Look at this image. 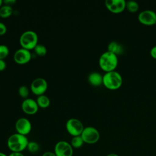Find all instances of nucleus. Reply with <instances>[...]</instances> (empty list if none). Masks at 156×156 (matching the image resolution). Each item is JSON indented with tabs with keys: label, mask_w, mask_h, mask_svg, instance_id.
Returning a JSON list of instances; mask_svg holds the SVG:
<instances>
[{
	"label": "nucleus",
	"mask_w": 156,
	"mask_h": 156,
	"mask_svg": "<svg viewBox=\"0 0 156 156\" xmlns=\"http://www.w3.org/2000/svg\"><path fill=\"white\" fill-rule=\"evenodd\" d=\"M29 141L26 136L16 133L7 140V146L12 152H21L27 148Z\"/></svg>",
	"instance_id": "1"
},
{
	"label": "nucleus",
	"mask_w": 156,
	"mask_h": 156,
	"mask_svg": "<svg viewBox=\"0 0 156 156\" xmlns=\"http://www.w3.org/2000/svg\"><path fill=\"white\" fill-rule=\"evenodd\" d=\"M118 63L117 55L108 51L102 53L99 59V64L101 68L105 72L115 70Z\"/></svg>",
	"instance_id": "2"
},
{
	"label": "nucleus",
	"mask_w": 156,
	"mask_h": 156,
	"mask_svg": "<svg viewBox=\"0 0 156 156\" xmlns=\"http://www.w3.org/2000/svg\"><path fill=\"white\" fill-rule=\"evenodd\" d=\"M122 83V76L115 70L106 72L103 76V84L110 90L118 89L121 86Z\"/></svg>",
	"instance_id": "3"
},
{
	"label": "nucleus",
	"mask_w": 156,
	"mask_h": 156,
	"mask_svg": "<svg viewBox=\"0 0 156 156\" xmlns=\"http://www.w3.org/2000/svg\"><path fill=\"white\" fill-rule=\"evenodd\" d=\"M19 41L21 48L30 51L38 44V37L35 32L28 30L21 35Z\"/></svg>",
	"instance_id": "4"
},
{
	"label": "nucleus",
	"mask_w": 156,
	"mask_h": 156,
	"mask_svg": "<svg viewBox=\"0 0 156 156\" xmlns=\"http://www.w3.org/2000/svg\"><path fill=\"white\" fill-rule=\"evenodd\" d=\"M80 136L84 143L87 144H94L99 141L100 138V134L98 129L92 126L84 127Z\"/></svg>",
	"instance_id": "5"
},
{
	"label": "nucleus",
	"mask_w": 156,
	"mask_h": 156,
	"mask_svg": "<svg viewBox=\"0 0 156 156\" xmlns=\"http://www.w3.org/2000/svg\"><path fill=\"white\" fill-rule=\"evenodd\" d=\"M66 129L68 133L73 136L80 135L83 129L82 122L76 118H70L66 122Z\"/></svg>",
	"instance_id": "6"
},
{
	"label": "nucleus",
	"mask_w": 156,
	"mask_h": 156,
	"mask_svg": "<svg viewBox=\"0 0 156 156\" xmlns=\"http://www.w3.org/2000/svg\"><path fill=\"white\" fill-rule=\"evenodd\" d=\"M48 82L44 78L38 77L32 82L30 90L33 94L38 96L44 94L48 89Z\"/></svg>",
	"instance_id": "7"
},
{
	"label": "nucleus",
	"mask_w": 156,
	"mask_h": 156,
	"mask_svg": "<svg viewBox=\"0 0 156 156\" xmlns=\"http://www.w3.org/2000/svg\"><path fill=\"white\" fill-rule=\"evenodd\" d=\"M54 152L56 156H73V148L68 142L60 141L55 145Z\"/></svg>",
	"instance_id": "8"
},
{
	"label": "nucleus",
	"mask_w": 156,
	"mask_h": 156,
	"mask_svg": "<svg viewBox=\"0 0 156 156\" xmlns=\"http://www.w3.org/2000/svg\"><path fill=\"white\" fill-rule=\"evenodd\" d=\"M32 55L30 51L23 48L15 51L13 55V59L16 63L18 65H25L30 62Z\"/></svg>",
	"instance_id": "9"
},
{
	"label": "nucleus",
	"mask_w": 156,
	"mask_h": 156,
	"mask_svg": "<svg viewBox=\"0 0 156 156\" xmlns=\"http://www.w3.org/2000/svg\"><path fill=\"white\" fill-rule=\"evenodd\" d=\"M15 129L18 133L26 136L32 130L30 121L26 118H20L15 122Z\"/></svg>",
	"instance_id": "10"
},
{
	"label": "nucleus",
	"mask_w": 156,
	"mask_h": 156,
	"mask_svg": "<svg viewBox=\"0 0 156 156\" xmlns=\"http://www.w3.org/2000/svg\"><path fill=\"white\" fill-rule=\"evenodd\" d=\"M140 23L145 25H153L156 23V13L152 10H144L138 16Z\"/></svg>",
	"instance_id": "11"
},
{
	"label": "nucleus",
	"mask_w": 156,
	"mask_h": 156,
	"mask_svg": "<svg viewBox=\"0 0 156 156\" xmlns=\"http://www.w3.org/2000/svg\"><path fill=\"white\" fill-rule=\"evenodd\" d=\"M21 108L26 114L32 115L37 113L39 107L36 101L31 98H27L22 102Z\"/></svg>",
	"instance_id": "12"
},
{
	"label": "nucleus",
	"mask_w": 156,
	"mask_h": 156,
	"mask_svg": "<svg viewBox=\"0 0 156 156\" xmlns=\"http://www.w3.org/2000/svg\"><path fill=\"white\" fill-rule=\"evenodd\" d=\"M125 0H105V4L108 10L113 13H120L126 8Z\"/></svg>",
	"instance_id": "13"
},
{
	"label": "nucleus",
	"mask_w": 156,
	"mask_h": 156,
	"mask_svg": "<svg viewBox=\"0 0 156 156\" xmlns=\"http://www.w3.org/2000/svg\"><path fill=\"white\" fill-rule=\"evenodd\" d=\"M89 83L95 87H98L103 83V76L98 72H92L88 77Z\"/></svg>",
	"instance_id": "14"
},
{
	"label": "nucleus",
	"mask_w": 156,
	"mask_h": 156,
	"mask_svg": "<svg viewBox=\"0 0 156 156\" xmlns=\"http://www.w3.org/2000/svg\"><path fill=\"white\" fill-rule=\"evenodd\" d=\"M107 51L112 52L118 55L123 53L124 48L121 44L116 41H113L109 43V44H108Z\"/></svg>",
	"instance_id": "15"
},
{
	"label": "nucleus",
	"mask_w": 156,
	"mask_h": 156,
	"mask_svg": "<svg viewBox=\"0 0 156 156\" xmlns=\"http://www.w3.org/2000/svg\"><path fill=\"white\" fill-rule=\"evenodd\" d=\"M36 102L38 107L42 108H48L50 105V99L44 94L38 96L37 98Z\"/></svg>",
	"instance_id": "16"
},
{
	"label": "nucleus",
	"mask_w": 156,
	"mask_h": 156,
	"mask_svg": "<svg viewBox=\"0 0 156 156\" xmlns=\"http://www.w3.org/2000/svg\"><path fill=\"white\" fill-rule=\"evenodd\" d=\"M13 13V8L7 5H2L0 7V17L5 18L10 16Z\"/></svg>",
	"instance_id": "17"
},
{
	"label": "nucleus",
	"mask_w": 156,
	"mask_h": 156,
	"mask_svg": "<svg viewBox=\"0 0 156 156\" xmlns=\"http://www.w3.org/2000/svg\"><path fill=\"white\" fill-rule=\"evenodd\" d=\"M83 143H84V141L80 135L73 136L70 143L73 148H76V149L81 147L83 146Z\"/></svg>",
	"instance_id": "18"
},
{
	"label": "nucleus",
	"mask_w": 156,
	"mask_h": 156,
	"mask_svg": "<svg viewBox=\"0 0 156 156\" xmlns=\"http://www.w3.org/2000/svg\"><path fill=\"white\" fill-rule=\"evenodd\" d=\"M126 7L129 11L131 12H135L138 10L139 5L138 2L134 0H129L126 1Z\"/></svg>",
	"instance_id": "19"
},
{
	"label": "nucleus",
	"mask_w": 156,
	"mask_h": 156,
	"mask_svg": "<svg viewBox=\"0 0 156 156\" xmlns=\"http://www.w3.org/2000/svg\"><path fill=\"white\" fill-rule=\"evenodd\" d=\"M34 50L35 53L37 55L40 56V57L44 56L47 54V49H46V46L41 44H38L35 47Z\"/></svg>",
	"instance_id": "20"
},
{
	"label": "nucleus",
	"mask_w": 156,
	"mask_h": 156,
	"mask_svg": "<svg viewBox=\"0 0 156 156\" xmlns=\"http://www.w3.org/2000/svg\"><path fill=\"white\" fill-rule=\"evenodd\" d=\"M27 149L28 151L31 154H35L39 151L40 146L39 144L35 141H29Z\"/></svg>",
	"instance_id": "21"
},
{
	"label": "nucleus",
	"mask_w": 156,
	"mask_h": 156,
	"mask_svg": "<svg viewBox=\"0 0 156 156\" xmlns=\"http://www.w3.org/2000/svg\"><path fill=\"white\" fill-rule=\"evenodd\" d=\"M18 94L24 99L28 98V96L29 94V90L27 87L25 85H22L18 88Z\"/></svg>",
	"instance_id": "22"
},
{
	"label": "nucleus",
	"mask_w": 156,
	"mask_h": 156,
	"mask_svg": "<svg viewBox=\"0 0 156 156\" xmlns=\"http://www.w3.org/2000/svg\"><path fill=\"white\" fill-rule=\"evenodd\" d=\"M9 54V49L5 44H0V59L4 60Z\"/></svg>",
	"instance_id": "23"
},
{
	"label": "nucleus",
	"mask_w": 156,
	"mask_h": 156,
	"mask_svg": "<svg viewBox=\"0 0 156 156\" xmlns=\"http://www.w3.org/2000/svg\"><path fill=\"white\" fill-rule=\"evenodd\" d=\"M7 27L4 23L0 22V36L4 35L7 32Z\"/></svg>",
	"instance_id": "24"
},
{
	"label": "nucleus",
	"mask_w": 156,
	"mask_h": 156,
	"mask_svg": "<svg viewBox=\"0 0 156 156\" xmlns=\"http://www.w3.org/2000/svg\"><path fill=\"white\" fill-rule=\"evenodd\" d=\"M16 1L15 0H5L3 1V3L5 5H7L12 7V5H14L16 3Z\"/></svg>",
	"instance_id": "25"
},
{
	"label": "nucleus",
	"mask_w": 156,
	"mask_h": 156,
	"mask_svg": "<svg viewBox=\"0 0 156 156\" xmlns=\"http://www.w3.org/2000/svg\"><path fill=\"white\" fill-rule=\"evenodd\" d=\"M6 63L4 60L0 59V71H4L6 68Z\"/></svg>",
	"instance_id": "26"
},
{
	"label": "nucleus",
	"mask_w": 156,
	"mask_h": 156,
	"mask_svg": "<svg viewBox=\"0 0 156 156\" xmlns=\"http://www.w3.org/2000/svg\"><path fill=\"white\" fill-rule=\"evenodd\" d=\"M150 53H151V55L152 57L156 58V46H154V47H152L151 48Z\"/></svg>",
	"instance_id": "27"
},
{
	"label": "nucleus",
	"mask_w": 156,
	"mask_h": 156,
	"mask_svg": "<svg viewBox=\"0 0 156 156\" xmlns=\"http://www.w3.org/2000/svg\"><path fill=\"white\" fill-rule=\"evenodd\" d=\"M42 156H56L55 153L51 151H47L43 154Z\"/></svg>",
	"instance_id": "28"
},
{
	"label": "nucleus",
	"mask_w": 156,
	"mask_h": 156,
	"mask_svg": "<svg viewBox=\"0 0 156 156\" xmlns=\"http://www.w3.org/2000/svg\"><path fill=\"white\" fill-rule=\"evenodd\" d=\"M8 156H24L22 152H12Z\"/></svg>",
	"instance_id": "29"
},
{
	"label": "nucleus",
	"mask_w": 156,
	"mask_h": 156,
	"mask_svg": "<svg viewBox=\"0 0 156 156\" xmlns=\"http://www.w3.org/2000/svg\"><path fill=\"white\" fill-rule=\"evenodd\" d=\"M106 156H119L118 154H114V153H111V154H109L108 155H107Z\"/></svg>",
	"instance_id": "30"
},
{
	"label": "nucleus",
	"mask_w": 156,
	"mask_h": 156,
	"mask_svg": "<svg viewBox=\"0 0 156 156\" xmlns=\"http://www.w3.org/2000/svg\"><path fill=\"white\" fill-rule=\"evenodd\" d=\"M0 156H8V155H7L5 154H4L3 152H0Z\"/></svg>",
	"instance_id": "31"
},
{
	"label": "nucleus",
	"mask_w": 156,
	"mask_h": 156,
	"mask_svg": "<svg viewBox=\"0 0 156 156\" xmlns=\"http://www.w3.org/2000/svg\"><path fill=\"white\" fill-rule=\"evenodd\" d=\"M2 4H3V1L2 0H0V7L2 5Z\"/></svg>",
	"instance_id": "32"
},
{
	"label": "nucleus",
	"mask_w": 156,
	"mask_h": 156,
	"mask_svg": "<svg viewBox=\"0 0 156 156\" xmlns=\"http://www.w3.org/2000/svg\"><path fill=\"white\" fill-rule=\"evenodd\" d=\"M155 24H156V23H155Z\"/></svg>",
	"instance_id": "33"
}]
</instances>
